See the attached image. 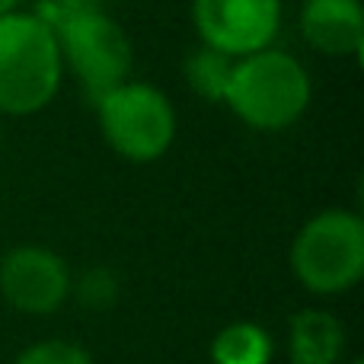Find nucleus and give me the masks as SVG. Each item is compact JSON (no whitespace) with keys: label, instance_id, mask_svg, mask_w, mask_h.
<instances>
[{"label":"nucleus","instance_id":"1","mask_svg":"<svg viewBox=\"0 0 364 364\" xmlns=\"http://www.w3.org/2000/svg\"><path fill=\"white\" fill-rule=\"evenodd\" d=\"M32 13L55 32L64 77H74L93 102L132 77L134 45L109 10L83 0H38Z\"/></svg>","mask_w":364,"mask_h":364},{"label":"nucleus","instance_id":"2","mask_svg":"<svg viewBox=\"0 0 364 364\" xmlns=\"http://www.w3.org/2000/svg\"><path fill=\"white\" fill-rule=\"evenodd\" d=\"M310 100H314V80L301 58L272 45L256 55L237 58L224 106L246 128L275 134L297 125L310 109Z\"/></svg>","mask_w":364,"mask_h":364},{"label":"nucleus","instance_id":"3","mask_svg":"<svg viewBox=\"0 0 364 364\" xmlns=\"http://www.w3.org/2000/svg\"><path fill=\"white\" fill-rule=\"evenodd\" d=\"M64 83L61 51L48 23L32 10L0 16V115L26 119L58 100Z\"/></svg>","mask_w":364,"mask_h":364},{"label":"nucleus","instance_id":"4","mask_svg":"<svg viewBox=\"0 0 364 364\" xmlns=\"http://www.w3.org/2000/svg\"><path fill=\"white\" fill-rule=\"evenodd\" d=\"M291 272L316 297L348 294L364 278V220L348 208H323L291 243Z\"/></svg>","mask_w":364,"mask_h":364},{"label":"nucleus","instance_id":"5","mask_svg":"<svg viewBox=\"0 0 364 364\" xmlns=\"http://www.w3.org/2000/svg\"><path fill=\"white\" fill-rule=\"evenodd\" d=\"M96 106V125L115 157L128 164H154L176 141V106L160 87L128 77L102 93Z\"/></svg>","mask_w":364,"mask_h":364},{"label":"nucleus","instance_id":"6","mask_svg":"<svg viewBox=\"0 0 364 364\" xmlns=\"http://www.w3.org/2000/svg\"><path fill=\"white\" fill-rule=\"evenodd\" d=\"M74 275L64 256L38 243H19L0 256V297L23 316H51L70 301Z\"/></svg>","mask_w":364,"mask_h":364},{"label":"nucleus","instance_id":"7","mask_svg":"<svg viewBox=\"0 0 364 364\" xmlns=\"http://www.w3.org/2000/svg\"><path fill=\"white\" fill-rule=\"evenodd\" d=\"M282 0H192L198 42L230 58L272 48L282 32Z\"/></svg>","mask_w":364,"mask_h":364},{"label":"nucleus","instance_id":"8","mask_svg":"<svg viewBox=\"0 0 364 364\" xmlns=\"http://www.w3.org/2000/svg\"><path fill=\"white\" fill-rule=\"evenodd\" d=\"M297 26L304 42L326 58H358L364 48L361 0H304Z\"/></svg>","mask_w":364,"mask_h":364},{"label":"nucleus","instance_id":"9","mask_svg":"<svg viewBox=\"0 0 364 364\" xmlns=\"http://www.w3.org/2000/svg\"><path fill=\"white\" fill-rule=\"evenodd\" d=\"M346 355V326L336 314L307 307L291 316L288 358L291 364H339Z\"/></svg>","mask_w":364,"mask_h":364},{"label":"nucleus","instance_id":"10","mask_svg":"<svg viewBox=\"0 0 364 364\" xmlns=\"http://www.w3.org/2000/svg\"><path fill=\"white\" fill-rule=\"evenodd\" d=\"M275 355L269 329L252 320L227 323L211 342V364H269Z\"/></svg>","mask_w":364,"mask_h":364},{"label":"nucleus","instance_id":"11","mask_svg":"<svg viewBox=\"0 0 364 364\" xmlns=\"http://www.w3.org/2000/svg\"><path fill=\"white\" fill-rule=\"evenodd\" d=\"M237 58L224 55L218 48H208L198 42V48H192L182 61V77H186L188 90L205 102H220L224 106L227 87H230V74Z\"/></svg>","mask_w":364,"mask_h":364},{"label":"nucleus","instance_id":"12","mask_svg":"<svg viewBox=\"0 0 364 364\" xmlns=\"http://www.w3.org/2000/svg\"><path fill=\"white\" fill-rule=\"evenodd\" d=\"M13 364H96L93 355L70 339H42L16 355Z\"/></svg>","mask_w":364,"mask_h":364},{"label":"nucleus","instance_id":"13","mask_svg":"<svg viewBox=\"0 0 364 364\" xmlns=\"http://www.w3.org/2000/svg\"><path fill=\"white\" fill-rule=\"evenodd\" d=\"M115 291H119V284H115L112 272L109 269H90L80 282H74L70 297L77 294L83 304H90V307H109V304L115 301Z\"/></svg>","mask_w":364,"mask_h":364},{"label":"nucleus","instance_id":"14","mask_svg":"<svg viewBox=\"0 0 364 364\" xmlns=\"http://www.w3.org/2000/svg\"><path fill=\"white\" fill-rule=\"evenodd\" d=\"M19 4H23V0H0V16H6V13L19 10Z\"/></svg>","mask_w":364,"mask_h":364},{"label":"nucleus","instance_id":"15","mask_svg":"<svg viewBox=\"0 0 364 364\" xmlns=\"http://www.w3.org/2000/svg\"><path fill=\"white\" fill-rule=\"evenodd\" d=\"M83 4H90V6H100V10H109V6H112L115 0H83Z\"/></svg>","mask_w":364,"mask_h":364},{"label":"nucleus","instance_id":"16","mask_svg":"<svg viewBox=\"0 0 364 364\" xmlns=\"http://www.w3.org/2000/svg\"><path fill=\"white\" fill-rule=\"evenodd\" d=\"M352 364H364V361H361V358H355V361H352Z\"/></svg>","mask_w":364,"mask_h":364}]
</instances>
